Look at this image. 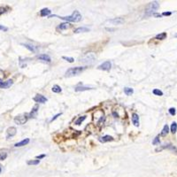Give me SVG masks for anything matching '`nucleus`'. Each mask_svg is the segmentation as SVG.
<instances>
[{
  "label": "nucleus",
  "mask_w": 177,
  "mask_h": 177,
  "mask_svg": "<svg viewBox=\"0 0 177 177\" xmlns=\"http://www.w3.org/2000/svg\"><path fill=\"white\" fill-rule=\"evenodd\" d=\"M96 59V55L94 52H88L84 54L81 59L80 61L83 64H92Z\"/></svg>",
  "instance_id": "f257e3e1"
},
{
  "label": "nucleus",
  "mask_w": 177,
  "mask_h": 177,
  "mask_svg": "<svg viewBox=\"0 0 177 177\" xmlns=\"http://www.w3.org/2000/svg\"><path fill=\"white\" fill-rule=\"evenodd\" d=\"M7 158V152L6 151L0 152V160H4Z\"/></svg>",
  "instance_id": "a878e982"
},
{
  "label": "nucleus",
  "mask_w": 177,
  "mask_h": 177,
  "mask_svg": "<svg viewBox=\"0 0 177 177\" xmlns=\"http://www.w3.org/2000/svg\"><path fill=\"white\" fill-rule=\"evenodd\" d=\"M111 67H112V64L110 61H105L104 62L103 64H101L100 66H98V69L99 70H104V71H108L111 69Z\"/></svg>",
  "instance_id": "423d86ee"
},
{
  "label": "nucleus",
  "mask_w": 177,
  "mask_h": 177,
  "mask_svg": "<svg viewBox=\"0 0 177 177\" xmlns=\"http://www.w3.org/2000/svg\"><path fill=\"white\" fill-rule=\"evenodd\" d=\"M16 133H17V129H16V127H9V128L7 129V131H6V137H7V138H10V137H12V136H15V135H16Z\"/></svg>",
  "instance_id": "6e6552de"
},
{
  "label": "nucleus",
  "mask_w": 177,
  "mask_h": 177,
  "mask_svg": "<svg viewBox=\"0 0 177 177\" xmlns=\"http://www.w3.org/2000/svg\"><path fill=\"white\" fill-rule=\"evenodd\" d=\"M70 27H71V25H70L68 22H64V23L59 24V27H58V28L60 29V30H63V29H67V28H69Z\"/></svg>",
  "instance_id": "f3484780"
},
{
  "label": "nucleus",
  "mask_w": 177,
  "mask_h": 177,
  "mask_svg": "<svg viewBox=\"0 0 177 177\" xmlns=\"http://www.w3.org/2000/svg\"><path fill=\"white\" fill-rule=\"evenodd\" d=\"M153 15H154L155 17H161V15L158 14V13H153Z\"/></svg>",
  "instance_id": "58836bf2"
},
{
  "label": "nucleus",
  "mask_w": 177,
  "mask_h": 177,
  "mask_svg": "<svg viewBox=\"0 0 177 177\" xmlns=\"http://www.w3.org/2000/svg\"><path fill=\"white\" fill-rule=\"evenodd\" d=\"M59 19L67 21H71V22H79L81 20V15L79 13V11H75L72 15L67 16V17H59Z\"/></svg>",
  "instance_id": "f03ea898"
},
{
  "label": "nucleus",
  "mask_w": 177,
  "mask_h": 177,
  "mask_svg": "<svg viewBox=\"0 0 177 177\" xmlns=\"http://www.w3.org/2000/svg\"><path fill=\"white\" fill-rule=\"evenodd\" d=\"M40 14H41L42 17H45L47 15H50L51 14V10L48 9V8H44V9L40 11Z\"/></svg>",
  "instance_id": "dca6fc26"
},
{
  "label": "nucleus",
  "mask_w": 177,
  "mask_h": 177,
  "mask_svg": "<svg viewBox=\"0 0 177 177\" xmlns=\"http://www.w3.org/2000/svg\"><path fill=\"white\" fill-rule=\"evenodd\" d=\"M86 117H87V116H85V115H84V116H81V117H79V118L76 120L75 123H76V125H80V124H81V122L86 119Z\"/></svg>",
  "instance_id": "5701e85b"
},
{
  "label": "nucleus",
  "mask_w": 177,
  "mask_h": 177,
  "mask_svg": "<svg viewBox=\"0 0 177 177\" xmlns=\"http://www.w3.org/2000/svg\"><path fill=\"white\" fill-rule=\"evenodd\" d=\"M158 2H152V3H150L147 6H146V8H145V13H146V15H151L153 13V12L154 11H156L158 8Z\"/></svg>",
  "instance_id": "20e7f679"
},
{
  "label": "nucleus",
  "mask_w": 177,
  "mask_h": 177,
  "mask_svg": "<svg viewBox=\"0 0 177 177\" xmlns=\"http://www.w3.org/2000/svg\"><path fill=\"white\" fill-rule=\"evenodd\" d=\"M169 113H170L171 115H175V114H176V109H175V108H170V109H169Z\"/></svg>",
  "instance_id": "2f4dec72"
},
{
  "label": "nucleus",
  "mask_w": 177,
  "mask_h": 177,
  "mask_svg": "<svg viewBox=\"0 0 177 177\" xmlns=\"http://www.w3.org/2000/svg\"><path fill=\"white\" fill-rule=\"evenodd\" d=\"M167 37V33H161V34H158L156 36V39H158V40H163Z\"/></svg>",
  "instance_id": "b1692460"
},
{
  "label": "nucleus",
  "mask_w": 177,
  "mask_h": 177,
  "mask_svg": "<svg viewBox=\"0 0 177 177\" xmlns=\"http://www.w3.org/2000/svg\"><path fill=\"white\" fill-rule=\"evenodd\" d=\"M0 30H2V31H7V30H8V27L0 25Z\"/></svg>",
  "instance_id": "72a5a7b5"
},
{
  "label": "nucleus",
  "mask_w": 177,
  "mask_h": 177,
  "mask_svg": "<svg viewBox=\"0 0 177 177\" xmlns=\"http://www.w3.org/2000/svg\"><path fill=\"white\" fill-rule=\"evenodd\" d=\"M27 165H38L40 163V160L39 159H36V160H28L27 162Z\"/></svg>",
  "instance_id": "cd10ccee"
},
{
  "label": "nucleus",
  "mask_w": 177,
  "mask_h": 177,
  "mask_svg": "<svg viewBox=\"0 0 177 177\" xmlns=\"http://www.w3.org/2000/svg\"><path fill=\"white\" fill-rule=\"evenodd\" d=\"M90 31V29L89 28H87V27H78V28H76V30H75V33H81V32H89Z\"/></svg>",
  "instance_id": "412c9836"
},
{
  "label": "nucleus",
  "mask_w": 177,
  "mask_h": 177,
  "mask_svg": "<svg viewBox=\"0 0 177 177\" xmlns=\"http://www.w3.org/2000/svg\"><path fill=\"white\" fill-rule=\"evenodd\" d=\"M107 22H109L110 24H113V25H121V24L124 23V19H122V18H114L113 20L108 21Z\"/></svg>",
  "instance_id": "1a4fd4ad"
},
{
  "label": "nucleus",
  "mask_w": 177,
  "mask_h": 177,
  "mask_svg": "<svg viewBox=\"0 0 177 177\" xmlns=\"http://www.w3.org/2000/svg\"><path fill=\"white\" fill-rule=\"evenodd\" d=\"M168 131H169V127H168L167 124V125H165L164 127H163V129H162V131H161V133H160V136H167V133H168Z\"/></svg>",
  "instance_id": "6ab92c4d"
},
{
  "label": "nucleus",
  "mask_w": 177,
  "mask_h": 177,
  "mask_svg": "<svg viewBox=\"0 0 177 177\" xmlns=\"http://www.w3.org/2000/svg\"><path fill=\"white\" fill-rule=\"evenodd\" d=\"M24 46H25L27 49H28L30 51H33V52H36V47H35V46H33V45H30V44H23Z\"/></svg>",
  "instance_id": "4be33fe9"
},
{
  "label": "nucleus",
  "mask_w": 177,
  "mask_h": 177,
  "mask_svg": "<svg viewBox=\"0 0 177 177\" xmlns=\"http://www.w3.org/2000/svg\"><path fill=\"white\" fill-rule=\"evenodd\" d=\"M162 15H164V16H169V15H171V13L170 12H168V13H163Z\"/></svg>",
  "instance_id": "e433bc0d"
},
{
  "label": "nucleus",
  "mask_w": 177,
  "mask_h": 177,
  "mask_svg": "<svg viewBox=\"0 0 177 177\" xmlns=\"http://www.w3.org/2000/svg\"><path fill=\"white\" fill-rule=\"evenodd\" d=\"M1 171H2V168H1V166H0V173H1Z\"/></svg>",
  "instance_id": "ea45409f"
},
{
  "label": "nucleus",
  "mask_w": 177,
  "mask_h": 177,
  "mask_svg": "<svg viewBox=\"0 0 177 177\" xmlns=\"http://www.w3.org/2000/svg\"><path fill=\"white\" fill-rule=\"evenodd\" d=\"M28 143H29V139H28V138H26L24 140H22V141H21V142L15 144L14 147H22V146H24L26 144H27Z\"/></svg>",
  "instance_id": "4468645a"
},
{
  "label": "nucleus",
  "mask_w": 177,
  "mask_h": 177,
  "mask_svg": "<svg viewBox=\"0 0 177 177\" xmlns=\"http://www.w3.org/2000/svg\"><path fill=\"white\" fill-rule=\"evenodd\" d=\"M60 115H61V113H59V114H57V115H55V116H54V117H53V118L51 119V121H51V122H52L53 121H55V120H56V119H57V118H58L59 116H60Z\"/></svg>",
  "instance_id": "f704fd0d"
},
{
  "label": "nucleus",
  "mask_w": 177,
  "mask_h": 177,
  "mask_svg": "<svg viewBox=\"0 0 177 177\" xmlns=\"http://www.w3.org/2000/svg\"><path fill=\"white\" fill-rule=\"evenodd\" d=\"M6 12V8L5 7H0V15Z\"/></svg>",
  "instance_id": "473e14b6"
},
{
  "label": "nucleus",
  "mask_w": 177,
  "mask_h": 177,
  "mask_svg": "<svg viewBox=\"0 0 177 177\" xmlns=\"http://www.w3.org/2000/svg\"><path fill=\"white\" fill-rule=\"evenodd\" d=\"M34 101H36V103H45L47 101V98L45 97H44L43 95L37 94L35 98H34Z\"/></svg>",
  "instance_id": "f8f14e48"
},
{
  "label": "nucleus",
  "mask_w": 177,
  "mask_h": 177,
  "mask_svg": "<svg viewBox=\"0 0 177 177\" xmlns=\"http://www.w3.org/2000/svg\"><path fill=\"white\" fill-rule=\"evenodd\" d=\"M132 122H133L134 126H139V116H138V114H136V113L132 114Z\"/></svg>",
  "instance_id": "ddd939ff"
},
{
  "label": "nucleus",
  "mask_w": 177,
  "mask_h": 177,
  "mask_svg": "<svg viewBox=\"0 0 177 177\" xmlns=\"http://www.w3.org/2000/svg\"><path fill=\"white\" fill-rule=\"evenodd\" d=\"M27 120H28V114L23 113V114H20V115L16 116L14 118V122L18 125H22L27 121Z\"/></svg>",
  "instance_id": "39448f33"
},
{
  "label": "nucleus",
  "mask_w": 177,
  "mask_h": 177,
  "mask_svg": "<svg viewBox=\"0 0 177 177\" xmlns=\"http://www.w3.org/2000/svg\"><path fill=\"white\" fill-rule=\"evenodd\" d=\"M38 109H39L38 104H36V105L33 107L31 113L28 114V118H36V114H37V113H38Z\"/></svg>",
  "instance_id": "9d476101"
},
{
  "label": "nucleus",
  "mask_w": 177,
  "mask_h": 177,
  "mask_svg": "<svg viewBox=\"0 0 177 177\" xmlns=\"http://www.w3.org/2000/svg\"><path fill=\"white\" fill-rule=\"evenodd\" d=\"M92 88L90 87H84V86H77L76 88V91L79 92V91H84V90H91Z\"/></svg>",
  "instance_id": "a211bd4d"
},
{
  "label": "nucleus",
  "mask_w": 177,
  "mask_h": 177,
  "mask_svg": "<svg viewBox=\"0 0 177 177\" xmlns=\"http://www.w3.org/2000/svg\"><path fill=\"white\" fill-rule=\"evenodd\" d=\"M3 78H4V72H3V70L0 69V81H2Z\"/></svg>",
  "instance_id": "c9c22d12"
},
{
  "label": "nucleus",
  "mask_w": 177,
  "mask_h": 177,
  "mask_svg": "<svg viewBox=\"0 0 177 177\" xmlns=\"http://www.w3.org/2000/svg\"><path fill=\"white\" fill-rule=\"evenodd\" d=\"M124 93L126 94L127 96H131L134 93V90L132 88L126 87V88H124Z\"/></svg>",
  "instance_id": "aec40b11"
},
{
  "label": "nucleus",
  "mask_w": 177,
  "mask_h": 177,
  "mask_svg": "<svg viewBox=\"0 0 177 177\" xmlns=\"http://www.w3.org/2000/svg\"><path fill=\"white\" fill-rule=\"evenodd\" d=\"M153 94L154 95H157V96H162L163 95V92L161 90H158V89H155V90H153Z\"/></svg>",
  "instance_id": "c85d7f7f"
},
{
  "label": "nucleus",
  "mask_w": 177,
  "mask_h": 177,
  "mask_svg": "<svg viewBox=\"0 0 177 177\" xmlns=\"http://www.w3.org/2000/svg\"><path fill=\"white\" fill-rule=\"evenodd\" d=\"M84 69H85V67H77L69 68V69L66 72V76H67V77H72V76H78V75H80Z\"/></svg>",
  "instance_id": "7ed1b4c3"
},
{
  "label": "nucleus",
  "mask_w": 177,
  "mask_h": 177,
  "mask_svg": "<svg viewBox=\"0 0 177 177\" xmlns=\"http://www.w3.org/2000/svg\"><path fill=\"white\" fill-rule=\"evenodd\" d=\"M113 138L111 136H104L101 138H99V141L101 143H106V142H110V141H113Z\"/></svg>",
  "instance_id": "2eb2a0df"
},
{
  "label": "nucleus",
  "mask_w": 177,
  "mask_h": 177,
  "mask_svg": "<svg viewBox=\"0 0 177 177\" xmlns=\"http://www.w3.org/2000/svg\"><path fill=\"white\" fill-rule=\"evenodd\" d=\"M176 130H177L176 122H173V123H172V125H171V132H172L173 134H176Z\"/></svg>",
  "instance_id": "bb28decb"
},
{
  "label": "nucleus",
  "mask_w": 177,
  "mask_h": 177,
  "mask_svg": "<svg viewBox=\"0 0 177 177\" xmlns=\"http://www.w3.org/2000/svg\"><path fill=\"white\" fill-rule=\"evenodd\" d=\"M13 80H7L5 81H0V88H2V89H8V88H10L13 85Z\"/></svg>",
  "instance_id": "0eeeda50"
},
{
  "label": "nucleus",
  "mask_w": 177,
  "mask_h": 177,
  "mask_svg": "<svg viewBox=\"0 0 177 177\" xmlns=\"http://www.w3.org/2000/svg\"><path fill=\"white\" fill-rule=\"evenodd\" d=\"M62 59H66V60H67V62H69V63H73V62L75 61V59H74L73 58H69V57H65V56H64V57H62Z\"/></svg>",
  "instance_id": "c756f323"
},
{
  "label": "nucleus",
  "mask_w": 177,
  "mask_h": 177,
  "mask_svg": "<svg viewBox=\"0 0 177 177\" xmlns=\"http://www.w3.org/2000/svg\"><path fill=\"white\" fill-rule=\"evenodd\" d=\"M159 143H160V140H159V136H156V137H155V139L153 140L152 144H158Z\"/></svg>",
  "instance_id": "7c9ffc66"
},
{
  "label": "nucleus",
  "mask_w": 177,
  "mask_h": 177,
  "mask_svg": "<svg viewBox=\"0 0 177 177\" xmlns=\"http://www.w3.org/2000/svg\"><path fill=\"white\" fill-rule=\"evenodd\" d=\"M37 59L42 60V61H44V62H47V63H50L51 61V58L49 55H46V54H41V55H38L37 56Z\"/></svg>",
  "instance_id": "9b49d317"
},
{
  "label": "nucleus",
  "mask_w": 177,
  "mask_h": 177,
  "mask_svg": "<svg viewBox=\"0 0 177 177\" xmlns=\"http://www.w3.org/2000/svg\"><path fill=\"white\" fill-rule=\"evenodd\" d=\"M51 90H52V91L55 92V93H59V92H61V90H62L61 88H60L59 85H54V86L52 87Z\"/></svg>",
  "instance_id": "393cba45"
},
{
  "label": "nucleus",
  "mask_w": 177,
  "mask_h": 177,
  "mask_svg": "<svg viewBox=\"0 0 177 177\" xmlns=\"http://www.w3.org/2000/svg\"><path fill=\"white\" fill-rule=\"evenodd\" d=\"M44 157H45V155L43 154V155H40V156H36V158L40 159V158H44Z\"/></svg>",
  "instance_id": "4c0bfd02"
}]
</instances>
